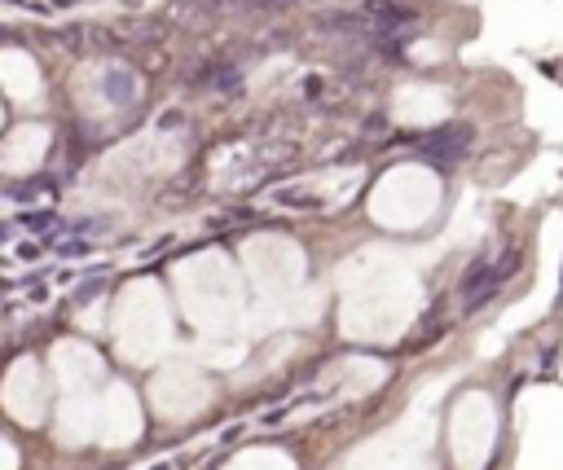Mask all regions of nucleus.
I'll use <instances>...</instances> for the list:
<instances>
[{
	"mask_svg": "<svg viewBox=\"0 0 563 470\" xmlns=\"http://www.w3.org/2000/svg\"><path fill=\"white\" fill-rule=\"evenodd\" d=\"M317 31H325V35H343V40H374V35H387L378 22H369L361 9H330V13H321L317 22H312ZM391 40V35H387Z\"/></svg>",
	"mask_w": 563,
	"mask_h": 470,
	"instance_id": "obj_1",
	"label": "nucleus"
},
{
	"mask_svg": "<svg viewBox=\"0 0 563 470\" xmlns=\"http://www.w3.org/2000/svg\"><path fill=\"white\" fill-rule=\"evenodd\" d=\"M361 13H365L369 22H378L387 35H391V31H400V26H413V22H418V9H413V4H405V0H365V4H361Z\"/></svg>",
	"mask_w": 563,
	"mask_h": 470,
	"instance_id": "obj_2",
	"label": "nucleus"
},
{
	"mask_svg": "<svg viewBox=\"0 0 563 470\" xmlns=\"http://www.w3.org/2000/svg\"><path fill=\"white\" fill-rule=\"evenodd\" d=\"M418 145H422L427 158H457V154H466V145H471V127H466V123H453V127H444V132L422 136Z\"/></svg>",
	"mask_w": 563,
	"mask_h": 470,
	"instance_id": "obj_3",
	"label": "nucleus"
},
{
	"mask_svg": "<svg viewBox=\"0 0 563 470\" xmlns=\"http://www.w3.org/2000/svg\"><path fill=\"white\" fill-rule=\"evenodd\" d=\"M62 44H70V48H110V35H106L101 26H84V22H75V26L62 31Z\"/></svg>",
	"mask_w": 563,
	"mask_h": 470,
	"instance_id": "obj_4",
	"label": "nucleus"
},
{
	"mask_svg": "<svg viewBox=\"0 0 563 470\" xmlns=\"http://www.w3.org/2000/svg\"><path fill=\"white\" fill-rule=\"evenodd\" d=\"M290 0H202L211 13H260V9H286Z\"/></svg>",
	"mask_w": 563,
	"mask_h": 470,
	"instance_id": "obj_5",
	"label": "nucleus"
},
{
	"mask_svg": "<svg viewBox=\"0 0 563 470\" xmlns=\"http://www.w3.org/2000/svg\"><path fill=\"white\" fill-rule=\"evenodd\" d=\"M101 92H106L114 105H128V101L136 97V75H132V70H114V75H106Z\"/></svg>",
	"mask_w": 563,
	"mask_h": 470,
	"instance_id": "obj_6",
	"label": "nucleus"
},
{
	"mask_svg": "<svg viewBox=\"0 0 563 470\" xmlns=\"http://www.w3.org/2000/svg\"><path fill=\"white\" fill-rule=\"evenodd\" d=\"M207 83H211L216 92H229V88L242 83V70H238V66H211V70H207Z\"/></svg>",
	"mask_w": 563,
	"mask_h": 470,
	"instance_id": "obj_7",
	"label": "nucleus"
}]
</instances>
